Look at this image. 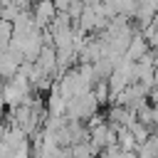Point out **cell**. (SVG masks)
<instances>
[{
    "mask_svg": "<svg viewBox=\"0 0 158 158\" xmlns=\"http://www.w3.org/2000/svg\"><path fill=\"white\" fill-rule=\"evenodd\" d=\"M57 17V7H54V0H35L32 5V20L37 27H44V25H52V20Z\"/></svg>",
    "mask_w": 158,
    "mask_h": 158,
    "instance_id": "6da1fadb",
    "label": "cell"
}]
</instances>
